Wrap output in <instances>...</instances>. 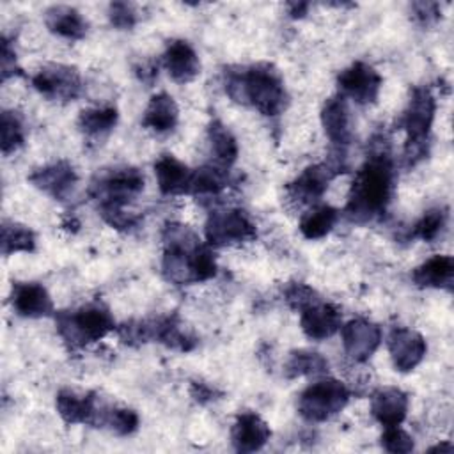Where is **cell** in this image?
<instances>
[{
  "label": "cell",
  "instance_id": "cell-24",
  "mask_svg": "<svg viewBox=\"0 0 454 454\" xmlns=\"http://www.w3.org/2000/svg\"><path fill=\"white\" fill-rule=\"evenodd\" d=\"M177 119H179V108L174 98L167 92H158L149 99L145 106L142 126L156 133H167L176 128Z\"/></svg>",
  "mask_w": 454,
  "mask_h": 454
},
{
  "label": "cell",
  "instance_id": "cell-20",
  "mask_svg": "<svg viewBox=\"0 0 454 454\" xmlns=\"http://www.w3.org/2000/svg\"><path fill=\"white\" fill-rule=\"evenodd\" d=\"M12 309L23 317H44L53 314V301L48 291L37 282H18L11 293Z\"/></svg>",
  "mask_w": 454,
  "mask_h": 454
},
{
  "label": "cell",
  "instance_id": "cell-21",
  "mask_svg": "<svg viewBox=\"0 0 454 454\" xmlns=\"http://www.w3.org/2000/svg\"><path fill=\"white\" fill-rule=\"evenodd\" d=\"M371 413L383 426H401L408 413V395L397 387H385L372 394Z\"/></svg>",
  "mask_w": 454,
  "mask_h": 454
},
{
  "label": "cell",
  "instance_id": "cell-11",
  "mask_svg": "<svg viewBox=\"0 0 454 454\" xmlns=\"http://www.w3.org/2000/svg\"><path fill=\"white\" fill-rule=\"evenodd\" d=\"M32 85L50 99L73 101L82 92V78L76 67L48 64L32 76Z\"/></svg>",
  "mask_w": 454,
  "mask_h": 454
},
{
  "label": "cell",
  "instance_id": "cell-9",
  "mask_svg": "<svg viewBox=\"0 0 454 454\" xmlns=\"http://www.w3.org/2000/svg\"><path fill=\"white\" fill-rule=\"evenodd\" d=\"M57 411L67 424H89L103 427L108 404L103 403L94 392L78 394L71 388H64L57 394Z\"/></svg>",
  "mask_w": 454,
  "mask_h": 454
},
{
  "label": "cell",
  "instance_id": "cell-12",
  "mask_svg": "<svg viewBox=\"0 0 454 454\" xmlns=\"http://www.w3.org/2000/svg\"><path fill=\"white\" fill-rule=\"evenodd\" d=\"M340 337L346 355L362 364L367 362L380 348L381 328L365 317H355L340 326Z\"/></svg>",
  "mask_w": 454,
  "mask_h": 454
},
{
  "label": "cell",
  "instance_id": "cell-5",
  "mask_svg": "<svg viewBox=\"0 0 454 454\" xmlns=\"http://www.w3.org/2000/svg\"><path fill=\"white\" fill-rule=\"evenodd\" d=\"M436 112V99L427 87H413L408 105L403 110L397 124L406 131L404 156L413 165L426 153L427 137Z\"/></svg>",
  "mask_w": 454,
  "mask_h": 454
},
{
  "label": "cell",
  "instance_id": "cell-18",
  "mask_svg": "<svg viewBox=\"0 0 454 454\" xmlns=\"http://www.w3.org/2000/svg\"><path fill=\"white\" fill-rule=\"evenodd\" d=\"M321 124L330 142L344 149L351 142V119L348 99L339 92L326 99L321 110Z\"/></svg>",
  "mask_w": 454,
  "mask_h": 454
},
{
  "label": "cell",
  "instance_id": "cell-37",
  "mask_svg": "<svg viewBox=\"0 0 454 454\" xmlns=\"http://www.w3.org/2000/svg\"><path fill=\"white\" fill-rule=\"evenodd\" d=\"M108 18H110L112 25L121 28V30L133 28L135 23H137L135 7L131 4H128V2H114V4H110Z\"/></svg>",
  "mask_w": 454,
  "mask_h": 454
},
{
  "label": "cell",
  "instance_id": "cell-40",
  "mask_svg": "<svg viewBox=\"0 0 454 454\" xmlns=\"http://www.w3.org/2000/svg\"><path fill=\"white\" fill-rule=\"evenodd\" d=\"M135 73H137L140 82L151 85L154 82V78L158 76V64H154V62H142L140 66L135 67Z\"/></svg>",
  "mask_w": 454,
  "mask_h": 454
},
{
  "label": "cell",
  "instance_id": "cell-14",
  "mask_svg": "<svg viewBox=\"0 0 454 454\" xmlns=\"http://www.w3.org/2000/svg\"><path fill=\"white\" fill-rule=\"evenodd\" d=\"M339 172L328 163H317L307 167L293 183L287 184V195L298 204L317 202L328 188V183Z\"/></svg>",
  "mask_w": 454,
  "mask_h": 454
},
{
  "label": "cell",
  "instance_id": "cell-13",
  "mask_svg": "<svg viewBox=\"0 0 454 454\" xmlns=\"http://www.w3.org/2000/svg\"><path fill=\"white\" fill-rule=\"evenodd\" d=\"M387 348H388L392 364L399 372H408L415 369L422 362L427 351L424 337L419 332L404 326H395L390 330L387 339Z\"/></svg>",
  "mask_w": 454,
  "mask_h": 454
},
{
  "label": "cell",
  "instance_id": "cell-8",
  "mask_svg": "<svg viewBox=\"0 0 454 454\" xmlns=\"http://www.w3.org/2000/svg\"><path fill=\"white\" fill-rule=\"evenodd\" d=\"M206 241L209 247H227L255 239L257 231L248 215L241 209H215L206 225Z\"/></svg>",
  "mask_w": 454,
  "mask_h": 454
},
{
  "label": "cell",
  "instance_id": "cell-27",
  "mask_svg": "<svg viewBox=\"0 0 454 454\" xmlns=\"http://www.w3.org/2000/svg\"><path fill=\"white\" fill-rule=\"evenodd\" d=\"M119 114L115 106H96L85 108L78 115V128L85 137L98 138L114 129L117 124Z\"/></svg>",
  "mask_w": 454,
  "mask_h": 454
},
{
  "label": "cell",
  "instance_id": "cell-19",
  "mask_svg": "<svg viewBox=\"0 0 454 454\" xmlns=\"http://www.w3.org/2000/svg\"><path fill=\"white\" fill-rule=\"evenodd\" d=\"M270 436H271L270 426L255 411L239 413L231 431L232 445L238 452L259 450L270 440Z\"/></svg>",
  "mask_w": 454,
  "mask_h": 454
},
{
  "label": "cell",
  "instance_id": "cell-7",
  "mask_svg": "<svg viewBox=\"0 0 454 454\" xmlns=\"http://www.w3.org/2000/svg\"><path fill=\"white\" fill-rule=\"evenodd\" d=\"M349 388L333 378L309 385L298 399V411L309 422H323L339 413L349 401Z\"/></svg>",
  "mask_w": 454,
  "mask_h": 454
},
{
  "label": "cell",
  "instance_id": "cell-39",
  "mask_svg": "<svg viewBox=\"0 0 454 454\" xmlns=\"http://www.w3.org/2000/svg\"><path fill=\"white\" fill-rule=\"evenodd\" d=\"M12 74H21V69L16 66V53L11 50L7 39L2 44V80H7Z\"/></svg>",
  "mask_w": 454,
  "mask_h": 454
},
{
  "label": "cell",
  "instance_id": "cell-34",
  "mask_svg": "<svg viewBox=\"0 0 454 454\" xmlns=\"http://www.w3.org/2000/svg\"><path fill=\"white\" fill-rule=\"evenodd\" d=\"M103 427H108L112 433L126 436L137 431L138 427V413L129 408H115L110 406L105 417Z\"/></svg>",
  "mask_w": 454,
  "mask_h": 454
},
{
  "label": "cell",
  "instance_id": "cell-43",
  "mask_svg": "<svg viewBox=\"0 0 454 454\" xmlns=\"http://www.w3.org/2000/svg\"><path fill=\"white\" fill-rule=\"evenodd\" d=\"M452 449H454V447H452L450 443H438V445L431 447V449H429V452H436V450H440V452H442V450H447V452H450Z\"/></svg>",
  "mask_w": 454,
  "mask_h": 454
},
{
  "label": "cell",
  "instance_id": "cell-23",
  "mask_svg": "<svg viewBox=\"0 0 454 454\" xmlns=\"http://www.w3.org/2000/svg\"><path fill=\"white\" fill-rule=\"evenodd\" d=\"M411 280L419 287H442L450 291L454 280V259L450 255H433L411 271Z\"/></svg>",
  "mask_w": 454,
  "mask_h": 454
},
{
  "label": "cell",
  "instance_id": "cell-3",
  "mask_svg": "<svg viewBox=\"0 0 454 454\" xmlns=\"http://www.w3.org/2000/svg\"><path fill=\"white\" fill-rule=\"evenodd\" d=\"M225 92L241 105H250L262 115L273 117L287 108L289 96L280 71L270 62L225 69Z\"/></svg>",
  "mask_w": 454,
  "mask_h": 454
},
{
  "label": "cell",
  "instance_id": "cell-1",
  "mask_svg": "<svg viewBox=\"0 0 454 454\" xmlns=\"http://www.w3.org/2000/svg\"><path fill=\"white\" fill-rule=\"evenodd\" d=\"M378 142L365 163L356 170L349 188L344 215L355 223H365L385 215L392 193L395 170L385 135L374 137Z\"/></svg>",
  "mask_w": 454,
  "mask_h": 454
},
{
  "label": "cell",
  "instance_id": "cell-31",
  "mask_svg": "<svg viewBox=\"0 0 454 454\" xmlns=\"http://www.w3.org/2000/svg\"><path fill=\"white\" fill-rule=\"evenodd\" d=\"M35 248V234L14 222H4L2 225V254L9 255L14 252H32Z\"/></svg>",
  "mask_w": 454,
  "mask_h": 454
},
{
  "label": "cell",
  "instance_id": "cell-6",
  "mask_svg": "<svg viewBox=\"0 0 454 454\" xmlns=\"http://www.w3.org/2000/svg\"><path fill=\"white\" fill-rule=\"evenodd\" d=\"M144 190V174L135 167L112 168L92 181L90 193L99 202V211H117Z\"/></svg>",
  "mask_w": 454,
  "mask_h": 454
},
{
  "label": "cell",
  "instance_id": "cell-4",
  "mask_svg": "<svg viewBox=\"0 0 454 454\" xmlns=\"http://www.w3.org/2000/svg\"><path fill=\"white\" fill-rule=\"evenodd\" d=\"M55 321L60 337L71 348L87 346L115 330V321L108 307L99 301L87 303L74 310H60L55 314Z\"/></svg>",
  "mask_w": 454,
  "mask_h": 454
},
{
  "label": "cell",
  "instance_id": "cell-36",
  "mask_svg": "<svg viewBox=\"0 0 454 454\" xmlns=\"http://www.w3.org/2000/svg\"><path fill=\"white\" fill-rule=\"evenodd\" d=\"M381 447L394 454H404L413 450V438L399 426L385 427L381 434Z\"/></svg>",
  "mask_w": 454,
  "mask_h": 454
},
{
  "label": "cell",
  "instance_id": "cell-16",
  "mask_svg": "<svg viewBox=\"0 0 454 454\" xmlns=\"http://www.w3.org/2000/svg\"><path fill=\"white\" fill-rule=\"evenodd\" d=\"M28 181L41 192L51 195L53 199L64 200L73 192L78 181V176L73 165H69L67 161H57L34 170L28 176Z\"/></svg>",
  "mask_w": 454,
  "mask_h": 454
},
{
  "label": "cell",
  "instance_id": "cell-42",
  "mask_svg": "<svg viewBox=\"0 0 454 454\" xmlns=\"http://www.w3.org/2000/svg\"><path fill=\"white\" fill-rule=\"evenodd\" d=\"M287 9H289L291 18H301L307 14L309 4L307 2H291V4H287Z\"/></svg>",
  "mask_w": 454,
  "mask_h": 454
},
{
  "label": "cell",
  "instance_id": "cell-26",
  "mask_svg": "<svg viewBox=\"0 0 454 454\" xmlns=\"http://www.w3.org/2000/svg\"><path fill=\"white\" fill-rule=\"evenodd\" d=\"M229 184V170L218 163H207L192 170L188 193L216 195Z\"/></svg>",
  "mask_w": 454,
  "mask_h": 454
},
{
  "label": "cell",
  "instance_id": "cell-22",
  "mask_svg": "<svg viewBox=\"0 0 454 454\" xmlns=\"http://www.w3.org/2000/svg\"><path fill=\"white\" fill-rule=\"evenodd\" d=\"M158 188L163 195L188 193L192 170L172 154H161L154 163Z\"/></svg>",
  "mask_w": 454,
  "mask_h": 454
},
{
  "label": "cell",
  "instance_id": "cell-30",
  "mask_svg": "<svg viewBox=\"0 0 454 454\" xmlns=\"http://www.w3.org/2000/svg\"><path fill=\"white\" fill-rule=\"evenodd\" d=\"M286 376L298 378V376H321L328 372V360L310 349H298L293 351L287 364H286Z\"/></svg>",
  "mask_w": 454,
  "mask_h": 454
},
{
  "label": "cell",
  "instance_id": "cell-17",
  "mask_svg": "<svg viewBox=\"0 0 454 454\" xmlns=\"http://www.w3.org/2000/svg\"><path fill=\"white\" fill-rule=\"evenodd\" d=\"M300 325L309 339L325 340L340 330L342 316L333 303L317 301L301 310Z\"/></svg>",
  "mask_w": 454,
  "mask_h": 454
},
{
  "label": "cell",
  "instance_id": "cell-38",
  "mask_svg": "<svg viewBox=\"0 0 454 454\" xmlns=\"http://www.w3.org/2000/svg\"><path fill=\"white\" fill-rule=\"evenodd\" d=\"M411 11L415 14V18L422 23V25H429L433 21L438 20L440 12H438V4L433 2H417L411 4Z\"/></svg>",
  "mask_w": 454,
  "mask_h": 454
},
{
  "label": "cell",
  "instance_id": "cell-10",
  "mask_svg": "<svg viewBox=\"0 0 454 454\" xmlns=\"http://www.w3.org/2000/svg\"><path fill=\"white\" fill-rule=\"evenodd\" d=\"M381 74L365 62H353L337 76L339 94L358 105H371L378 99L381 89Z\"/></svg>",
  "mask_w": 454,
  "mask_h": 454
},
{
  "label": "cell",
  "instance_id": "cell-15",
  "mask_svg": "<svg viewBox=\"0 0 454 454\" xmlns=\"http://www.w3.org/2000/svg\"><path fill=\"white\" fill-rule=\"evenodd\" d=\"M163 67L177 83H188L200 73V60L193 46L184 39L168 41L163 55Z\"/></svg>",
  "mask_w": 454,
  "mask_h": 454
},
{
  "label": "cell",
  "instance_id": "cell-29",
  "mask_svg": "<svg viewBox=\"0 0 454 454\" xmlns=\"http://www.w3.org/2000/svg\"><path fill=\"white\" fill-rule=\"evenodd\" d=\"M207 137H209L211 151L216 158V163L229 168L236 161L239 153L234 135L218 119H215L207 126Z\"/></svg>",
  "mask_w": 454,
  "mask_h": 454
},
{
  "label": "cell",
  "instance_id": "cell-33",
  "mask_svg": "<svg viewBox=\"0 0 454 454\" xmlns=\"http://www.w3.org/2000/svg\"><path fill=\"white\" fill-rule=\"evenodd\" d=\"M447 225V211L443 207H433L424 213V216L415 223L411 238L422 241H434Z\"/></svg>",
  "mask_w": 454,
  "mask_h": 454
},
{
  "label": "cell",
  "instance_id": "cell-32",
  "mask_svg": "<svg viewBox=\"0 0 454 454\" xmlns=\"http://www.w3.org/2000/svg\"><path fill=\"white\" fill-rule=\"evenodd\" d=\"M0 131H2V153L5 156L18 151L23 145L25 128H23V121L18 112H14V110L2 112Z\"/></svg>",
  "mask_w": 454,
  "mask_h": 454
},
{
  "label": "cell",
  "instance_id": "cell-41",
  "mask_svg": "<svg viewBox=\"0 0 454 454\" xmlns=\"http://www.w3.org/2000/svg\"><path fill=\"white\" fill-rule=\"evenodd\" d=\"M192 395L195 397V401L204 403L206 399H207V401L215 399V397H213V395H215V390H213L211 387L204 385V383H193V385H192Z\"/></svg>",
  "mask_w": 454,
  "mask_h": 454
},
{
  "label": "cell",
  "instance_id": "cell-28",
  "mask_svg": "<svg viewBox=\"0 0 454 454\" xmlns=\"http://www.w3.org/2000/svg\"><path fill=\"white\" fill-rule=\"evenodd\" d=\"M337 220H339V211L332 206L321 204L309 209L301 216L298 227L307 239H319V238H325L333 229Z\"/></svg>",
  "mask_w": 454,
  "mask_h": 454
},
{
  "label": "cell",
  "instance_id": "cell-2",
  "mask_svg": "<svg viewBox=\"0 0 454 454\" xmlns=\"http://www.w3.org/2000/svg\"><path fill=\"white\" fill-rule=\"evenodd\" d=\"M161 241V271L168 282L183 286L204 282L216 275L215 252L209 245L202 243L188 225L177 222L167 223Z\"/></svg>",
  "mask_w": 454,
  "mask_h": 454
},
{
  "label": "cell",
  "instance_id": "cell-35",
  "mask_svg": "<svg viewBox=\"0 0 454 454\" xmlns=\"http://www.w3.org/2000/svg\"><path fill=\"white\" fill-rule=\"evenodd\" d=\"M284 300L286 303L296 310V312H301L305 310L307 307L321 301L319 294L307 284H301V282H291L286 289H284Z\"/></svg>",
  "mask_w": 454,
  "mask_h": 454
},
{
  "label": "cell",
  "instance_id": "cell-25",
  "mask_svg": "<svg viewBox=\"0 0 454 454\" xmlns=\"http://www.w3.org/2000/svg\"><path fill=\"white\" fill-rule=\"evenodd\" d=\"M44 23L51 34L66 39H82L87 34V21L83 16L69 5H51L44 12Z\"/></svg>",
  "mask_w": 454,
  "mask_h": 454
}]
</instances>
